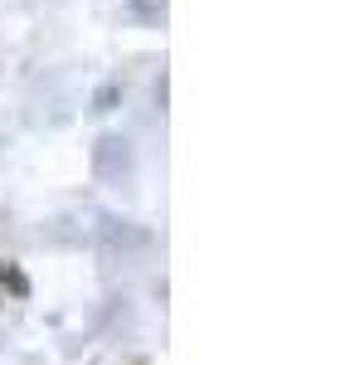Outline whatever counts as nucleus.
<instances>
[{
  "instance_id": "1",
  "label": "nucleus",
  "mask_w": 355,
  "mask_h": 365,
  "mask_svg": "<svg viewBox=\"0 0 355 365\" xmlns=\"http://www.w3.org/2000/svg\"><path fill=\"white\" fill-rule=\"evenodd\" d=\"M0 282H5V287H10V292H15V297H25V292H29L25 273H20V268H15V263H5V268H0Z\"/></svg>"
}]
</instances>
